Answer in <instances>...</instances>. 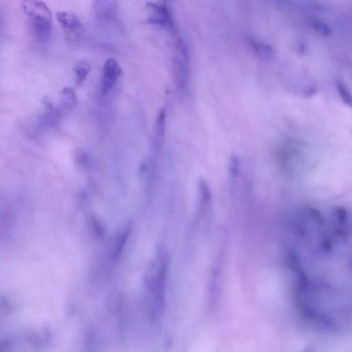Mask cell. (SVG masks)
I'll return each mask as SVG.
<instances>
[{
  "label": "cell",
  "mask_w": 352,
  "mask_h": 352,
  "mask_svg": "<svg viewBox=\"0 0 352 352\" xmlns=\"http://www.w3.org/2000/svg\"><path fill=\"white\" fill-rule=\"evenodd\" d=\"M24 13L29 18L31 32L39 43L49 40L53 29V14L46 3L41 0H24Z\"/></svg>",
  "instance_id": "cell-1"
},
{
  "label": "cell",
  "mask_w": 352,
  "mask_h": 352,
  "mask_svg": "<svg viewBox=\"0 0 352 352\" xmlns=\"http://www.w3.org/2000/svg\"><path fill=\"white\" fill-rule=\"evenodd\" d=\"M166 112L165 109L160 110L157 116L155 123L154 134H153V147L156 151H159L165 142V127H166Z\"/></svg>",
  "instance_id": "cell-4"
},
{
  "label": "cell",
  "mask_w": 352,
  "mask_h": 352,
  "mask_svg": "<svg viewBox=\"0 0 352 352\" xmlns=\"http://www.w3.org/2000/svg\"><path fill=\"white\" fill-rule=\"evenodd\" d=\"M308 25L311 28L312 30L315 31L316 33L323 36V37H329L332 33L330 27L323 21L312 19V20H309Z\"/></svg>",
  "instance_id": "cell-6"
},
{
  "label": "cell",
  "mask_w": 352,
  "mask_h": 352,
  "mask_svg": "<svg viewBox=\"0 0 352 352\" xmlns=\"http://www.w3.org/2000/svg\"><path fill=\"white\" fill-rule=\"evenodd\" d=\"M90 70V65L87 62L82 61L79 63L74 69L75 73L76 84L78 86L82 85L83 83L85 82Z\"/></svg>",
  "instance_id": "cell-7"
},
{
  "label": "cell",
  "mask_w": 352,
  "mask_h": 352,
  "mask_svg": "<svg viewBox=\"0 0 352 352\" xmlns=\"http://www.w3.org/2000/svg\"><path fill=\"white\" fill-rule=\"evenodd\" d=\"M57 20L63 29L70 31H77L82 29V22L75 14L67 11L57 13Z\"/></svg>",
  "instance_id": "cell-5"
},
{
  "label": "cell",
  "mask_w": 352,
  "mask_h": 352,
  "mask_svg": "<svg viewBox=\"0 0 352 352\" xmlns=\"http://www.w3.org/2000/svg\"><path fill=\"white\" fill-rule=\"evenodd\" d=\"M334 216H335L336 221L341 224H346L347 220V211L346 209L343 208H338L334 212Z\"/></svg>",
  "instance_id": "cell-11"
},
{
  "label": "cell",
  "mask_w": 352,
  "mask_h": 352,
  "mask_svg": "<svg viewBox=\"0 0 352 352\" xmlns=\"http://www.w3.org/2000/svg\"><path fill=\"white\" fill-rule=\"evenodd\" d=\"M122 70L117 60L109 59L105 61L103 66V76H102V93L107 95L110 92L120 76Z\"/></svg>",
  "instance_id": "cell-3"
},
{
  "label": "cell",
  "mask_w": 352,
  "mask_h": 352,
  "mask_svg": "<svg viewBox=\"0 0 352 352\" xmlns=\"http://www.w3.org/2000/svg\"><path fill=\"white\" fill-rule=\"evenodd\" d=\"M336 88L343 103L352 109V95L348 88L341 82L336 83Z\"/></svg>",
  "instance_id": "cell-9"
},
{
  "label": "cell",
  "mask_w": 352,
  "mask_h": 352,
  "mask_svg": "<svg viewBox=\"0 0 352 352\" xmlns=\"http://www.w3.org/2000/svg\"><path fill=\"white\" fill-rule=\"evenodd\" d=\"M62 95H63V108L66 110H71L77 103L75 92L70 88H65L63 89Z\"/></svg>",
  "instance_id": "cell-10"
},
{
  "label": "cell",
  "mask_w": 352,
  "mask_h": 352,
  "mask_svg": "<svg viewBox=\"0 0 352 352\" xmlns=\"http://www.w3.org/2000/svg\"><path fill=\"white\" fill-rule=\"evenodd\" d=\"M129 232H130V228L128 226V227H126L125 229L117 237V240H116L115 252H114L115 258H118L120 253H121L122 249L125 246L126 241H127V237H128Z\"/></svg>",
  "instance_id": "cell-8"
},
{
  "label": "cell",
  "mask_w": 352,
  "mask_h": 352,
  "mask_svg": "<svg viewBox=\"0 0 352 352\" xmlns=\"http://www.w3.org/2000/svg\"><path fill=\"white\" fill-rule=\"evenodd\" d=\"M94 9L101 23L116 24L120 22L118 0H94Z\"/></svg>",
  "instance_id": "cell-2"
}]
</instances>
